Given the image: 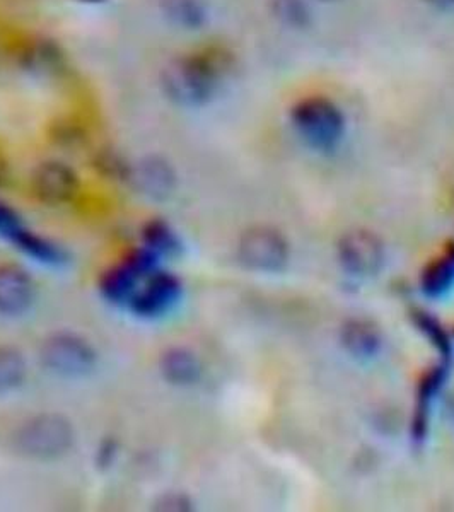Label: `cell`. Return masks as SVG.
Masks as SVG:
<instances>
[{"label":"cell","instance_id":"obj_17","mask_svg":"<svg viewBox=\"0 0 454 512\" xmlns=\"http://www.w3.org/2000/svg\"><path fill=\"white\" fill-rule=\"evenodd\" d=\"M139 180V188L142 192L147 193L149 197L156 200H163L168 197L173 188V176L168 169H164L159 164H149L142 171Z\"/></svg>","mask_w":454,"mask_h":512},{"label":"cell","instance_id":"obj_2","mask_svg":"<svg viewBox=\"0 0 454 512\" xmlns=\"http://www.w3.org/2000/svg\"><path fill=\"white\" fill-rule=\"evenodd\" d=\"M291 122L299 139L320 152L337 149L347 127L342 110L330 99L320 96L299 101L292 108Z\"/></svg>","mask_w":454,"mask_h":512},{"label":"cell","instance_id":"obj_9","mask_svg":"<svg viewBox=\"0 0 454 512\" xmlns=\"http://www.w3.org/2000/svg\"><path fill=\"white\" fill-rule=\"evenodd\" d=\"M36 286L31 275L18 265H0V315L23 316L35 304Z\"/></svg>","mask_w":454,"mask_h":512},{"label":"cell","instance_id":"obj_22","mask_svg":"<svg viewBox=\"0 0 454 512\" xmlns=\"http://www.w3.org/2000/svg\"><path fill=\"white\" fill-rule=\"evenodd\" d=\"M431 6L437 7V9H443V11H451L454 9V0H427Z\"/></svg>","mask_w":454,"mask_h":512},{"label":"cell","instance_id":"obj_11","mask_svg":"<svg viewBox=\"0 0 454 512\" xmlns=\"http://www.w3.org/2000/svg\"><path fill=\"white\" fill-rule=\"evenodd\" d=\"M163 378L173 386L188 388L202 378V364L195 352L187 347H171L164 352L159 362Z\"/></svg>","mask_w":454,"mask_h":512},{"label":"cell","instance_id":"obj_6","mask_svg":"<svg viewBox=\"0 0 454 512\" xmlns=\"http://www.w3.org/2000/svg\"><path fill=\"white\" fill-rule=\"evenodd\" d=\"M0 238L6 239L7 243L16 246L21 253L30 256L31 260L41 265L59 267L67 262V253L62 246L57 245L52 239L36 234L30 227L24 226L23 219L16 214V210H12L2 202H0Z\"/></svg>","mask_w":454,"mask_h":512},{"label":"cell","instance_id":"obj_8","mask_svg":"<svg viewBox=\"0 0 454 512\" xmlns=\"http://www.w3.org/2000/svg\"><path fill=\"white\" fill-rule=\"evenodd\" d=\"M338 262L347 274L369 279L385 265V248L373 233L352 231L338 245Z\"/></svg>","mask_w":454,"mask_h":512},{"label":"cell","instance_id":"obj_5","mask_svg":"<svg viewBox=\"0 0 454 512\" xmlns=\"http://www.w3.org/2000/svg\"><path fill=\"white\" fill-rule=\"evenodd\" d=\"M289 255L286 238L272 227H253L239 239V262L253 272H282L289 263Z\"/></svg>","mask_w":454,"mask_h":512},{"label":"cell","instance_id":"obj_23","mask_svg":"<svg viewBox=\"0 0 454 512\" xmlns=\"http://www.w3.org/2000/svg\"><path fill=\"white\" fill-rule=\"evenodd\" d=\"M449 412H451V415H453V419H454V398H453V402H451V407H449Z\"/></svg>","mask_w":454,"mask_h":512},{"label":"cell","instance_id":"obj_1","mask_svg":"<svg viewBox=\"0 0 454 512\" xmlns=\"http://www.w3.org/2000/svg\"><path fill=\"white\" fill-rule=\"evenodd\" d=\"M76 432L70 420L55 412H43L19 425L12 444L21 456L28 460H60L74 446Z\"/></svg>","mask_w":454,"mask_h":512},{"label":"cell","instance_id":"obj_18","mask_svg":"<svg viewBox=\"0 0 454 512\" xmlns=\"http://www.w3.org/2000/svg\"><path fill=\"white\" fill-rule=\"evenodd\" d=\"M415 323L419 326L420 332L424 333L425 337L431 340V344L436 347L439 355L443 357V361H451V355H453V342L448 333L444 332L443 326L437 323L432 316L427 313H419L415 316Z\"/></svg>","mask_w":454,"mask_h":512},{"label":"cell","instance_id":"obj_16","mask_svg":"<svg viewBox=\"0 0 454 512\" xmlns=\"http://www.w3.org/2000/svg\"><path fill=\"white\" fill-rule=\"evenodd\" d=\"M28 378V364L21 350L0 345V395L18 391Z\"/></svg>","mask_w":454,"mask_h":512},{"label":"cell","instance_id":"obj_4","mask_svg":"<svg viewBox=\"0 0 454 512\" xmlns=\"http://www.w3.org/2000/svg\"><path fill=\"white\" fill-rule=\"evenodd\" d=\"M161 258L146 246L132 251L123 262L110 268L99 280V292L106 303L129 308L132 297L147 277L159 270Z\"/></svg>","mask_w":454,"mask_h":512},{"label":"cell","instance_id":"obj_20","mask_svg":"<svg viewBox=\"0 0 454 512\" xmlns=\"http://www.w3.org/2000/svg\"><path fill=\"white\" fill-rule=\"evenodd\" d=\"M156 509L159 511H190L192 501L181 492H169V494L161 495Z\"/></svg>","mask_w":454,"mask_h":512},{"label":"cell","instance_id":"obj_21","mask_svg":"<svg viewBox=\"0 0 454 512\" xmlns=\"http://www.w3.org/2000/svg\"><path fill=\"white\" fill-rule=\"evenodd\" d=\"M117 453V443H115V441H105V443L99 446L96 461H98V465L101 466V468H108V466L113 465V461L117 458Z\"/></svg>","mask_w":454,"mask_h":512},{"label":"cell","instance_id":"obj_12","mask_svg":"<svg viewBox=\"0 0 454 512\" xmlns=\"http://www.w3.org/2000/svg\"><path fill=\"white\" fill-rule=\"evenodd\" d=\"M449 362L441 361L434 369L425 374V378L420 383L419 395H417V412L414 417V436L415 443H422L427 432V420H429V410L437 393L443 388L444 381L448 378Z\"/></svg>","mask_w":454,"mask_h":512},{"label":"cell","instance_id":"obj_10","mask_svg":"<svg viewBox=\"0 0 454 512\" xmlns=\"http://www.w3.org/2000/svg\"><path fill=\"white\" fill-rule=\"evenodd\" d=\"M36 195L48 205H62L76 195L77 181L70 169L52 164L41 169L35 180Z\"/></svg>","mask_w":454,"mask_h":512},{"label":"cell","instance_id":"obj_19","mask_svg":"<svg viewBox=\"0 0 454 512\" xmlns=\"http://www.w3.org/2000/svg\"><path fill=\"white\" fill-rule=\"evenodd\" d=\"M275 12L289 28H304L311 19V12L303 0H275Z\"/></svg>","mask_w":454,"mask_h":512},{"label":"cell","instance_id":"obj_14","mask_svg":"<svg viewBox=\"0 0 454 512\" xmlns=\"http://www.w3.org/2000/svg\"><path fill=\"white\" fill-rule=\"evenodd\" d=\"M420 289L424 296L443 299L454 289V245L449 246L443 255L425 268Z\"/></svg>","mask_w":454,"mask_h":512},{"label":"cell","instance_id":"obj_13","mask_svg":"<svg viewBox=\"0 0 454 512\" xmlns=\"http://www.w3.org/2000/svg\"><path fill=\"white\" fill-rule=\"evenodd\" d=\"M342 344L352 357L371 361L381 350L383 340L376 326L362 320H352L342 330Z\"/></svg>","mask_w":454,"mask_h":512},{"label":"cell","instance_id":"obj_3","mask_svg":"<svg viewBox=\"0 0 454 512\" xmlns=\"http://www.w3.org/2000/svg\"><path fill=\"white\" fill-rule=\"evenodd\" d=\"M48 373L64 379L88 378L98 366V352L88 338L74 332L52 333L40 347Z\"/></svg>","mask_w":454,"mask_h":512},{"label":"cell","instance_id":"obj_15","mask_svg":"<svg viewBox=\"0 0 454 512\" xmlns=\"http://www.w3.org/2000/svg\"><path fill=\"white\" fill-rule=\"evenodd\" d=\"M142 246L163 260V258H175L183 251V241L180 234L176 233L171 224L161 219L147 222L142 229Z\"/></svg>","mask_w":454,"mask_h":512},{"label":"cell","instance_id":"obj_7","mask_svg":"<svg viewBox=\"0 0 454 512\" xmlns=\"http://www.w3.org/2000/svg\"><path fill=\"white\" fill-rule=\"evenodd\" d=\"M183 297L180 277L166 270H156L135 292L129 309L142 320H158L171 313Z\"/></svg>","mask_w":454,"mask_h":512},{"label":"cell","instance_id":"obj_24","mask_svg":"<svg viewBox=\"0 0 454 512\" xmlns=\"http://www.w3.org/2000/svg\"><path fill=\"white\" fill-rule=\"evenodd\" d=\"M321 2H337V0H321Z\"/></svg>","mask_w":454,"mask_h":512}]
</instances>
